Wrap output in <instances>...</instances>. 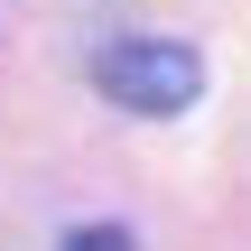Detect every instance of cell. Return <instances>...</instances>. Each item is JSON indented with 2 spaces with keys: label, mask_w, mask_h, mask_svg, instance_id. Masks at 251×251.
Segmentation results:
<instances>
[{
  "label": "cell",
  "mask_w": 251,
  "mask_h": 251,
  "mask_svg": "<svg viewBox=\"0 0 251 251\" xmlns=\"http://www.w3.org/2000/svg\"><path fill=\"white\" fill-rule=\"evenodd\" d=\"M93 84H102V102L140 112V121H177L205 93V65H196L186 37H112L93 56Z\"/></svg>",
  "instance_id": "6da1fadb"
},
{
  "label": "cell",
  "mask_w": 251,
  "mask_h": 251,
  "mask_svg": "<svg viewBox=\"0 0 251 251\" xmlns=\"http://www.w3.org/2000/svg\"><path fill=\"white\" fill-rule=\"evenodd\" d=\"M65 251H130L121 224H84V233H65Z\"/></svg>",
  "instance_id": "7a4b0ae2"
}]
</instances>
